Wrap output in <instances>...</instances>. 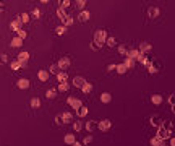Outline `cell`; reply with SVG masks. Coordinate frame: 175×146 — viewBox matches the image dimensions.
Instances as JSON below:
<instances>
[{
  "label": "cell",
  "mask_w": 175,
  "mask_h": 146,
  "mask_svg": "<svg viewBox=\"0 0 175 146\" xmlns=\"http://www.w3.org/2000/svg\"><path fill=\"white\" fill-rule=\"evenodd\" d=\"M28 60H29V52H26V50H23V52L18 54V62L23 65H28Z\"/></svg>",
  "instance_id": "6"
},
{
  "label": "cell",
  "mask_w": 175,
  "mask_h": 146,
  "mask_svg": "<svg viewBox=\"0 0 175 146\" xmlns=\"http://www.w3.org/2000/svg\"><path fill=\"white\" fill-rule=\"evenodd\" d=\"M172 112L175 114V106H172Z\"/></svg>",
  "instance_id": "54"
},
{
  "label": "cell",
  "mask_w": 175,
  "mask_h": 146,
  "mask_svg": "<svg viewBox=\"0 0 175 146\" xmlns=\"http://www.w3.org/2000/svg\"><path fill=\"white\" fill-rule=\"evenodd\" d=\"M57 80H58V83H67V81H68V73H67V72H60L57 75Z\"/></svg>",
  "instance_id": "26"
},
{
  "label": "cell",
  "mask_w": 175,
  "mask_h": 146,
  "mask_svg": "<svg viewBox=\"0 0 175 146\" xmlns=\"http://www.w3.org/2000/svg\"><path fill=\"white\" fill-rule=\"evenodd\" d=\"M115 72H117L118 75H125L126 72H128V68H126L125 64L122 62V64H117V68H115Z\"/></svg>",
  "instance_id": "24"
},
{
  "label": "cell",
  "mask_w": 175,
  "mask_h": 146,
  "mask_svg": "<svg viewBox=\"0 0 175 146\" xmlns=\"http://www.w3.org/2000/svg\"><path fill=\"white\" fill-rule=\"evenodd\" d=\"M57 65H58V68H60L62 72H65L67 68H70V65H71V60H70L68 57H62V58H58Z\"/></svg>",
  "instance_id": "4"
},
{
  "label": "cell",
  "mask_w": 175,
  "mask_h": 146,
  "mask_svg": "<svg viewBox=\"0 0 175 146\" xmlns=\"http://www.w3.org/2000/svg\"><path fill=\"white\" fill-rule=\"evenodd\" d=\"M73 23H75V18H73V16H70V15H68V16H67V18L62 21V25L65 26V28H70L71 25H73Z\"/></svg>",
  "instance_id": "30"
},
{
  "label": "cell",
  "mask_w": 175,
  "mask_h": 146,
  "mask_svg": "<svg viewBox=\"0 0 175 146\" xmlns=\"http://www.w3.org/2000/svg\"><path fill=\"white\" fill-rule=\"evenodd\" d=\"M123 64H125V67H126V68H128V70H131V68H133V67H135V64H136V62H135L133 58H128V57H125V60H123Z\"/></svg>",
  "instance_id": "32"
},
{
  "label": "cell",
  "mask_w": 175,
  "mask_h": 146,
  "mask_svg": "<svg viewBox=\"0 0 175 146\" xmlns=\"http://www.w3.org/2000/svg\"><path fill=\"white\" fill-rule=\"evenodd\" d=\"M68 89H70L68 81H67V83H58V86H57V91H58V93H67Z\"/></svg>",
  "instance_id": "23"
},
{
  "label": "cell",
  "mask_w": 175,
  "mask_h": 146,
  "mask_svg": "<svg viewBox=\"0 0 175 146\" xmlns=\"http://www.w3.org/2000/svg\"><path fill=\"white\" fill-rule=\"evenodd\" d=\"M67 104H68L70 107L75 110V112H76V110H79V109L83 107V102H81V99H78V97H73V96H70L68 99H67Z\"/></svg>",
  "instance_id": "2"
},
{
  "label": "cell",
  "mask_w": 175,
  "mask_h": 146,
  "mask_svg": "<svg viewBox=\"0 0 175 146\" xmlns=\"http://www.w3.org/2000/svg\"><path fill=\"white\" fill-rule=\"evenodd\" d=\"M37 78H39V81H47L49 80V72H47V70H39Z\"/></svg>",
  "instance_id": "20"
},
{
  "label": "cell",
  "mask_w": 175,
  "mask_h": 146,
  "mask_svg": "<svg viewBox=\"0 0 175 146\" xmlns=\"http://www.w3.org/2000/svg\"><path fill=\"white\" fill-rule=\"evenodd\" d=\"M57 88H49V89H47V91H46V97H47V99H54V97H57Z\"/></svg>",
  "instance_id": "21"
},
{
  "label": "cell",
  "mask_w": 175,
  "mask_h": 146,
  "mask_svg": "<svg viewBox=\"0 0 175 146\" xmlns=\"http://www.w3.org/2000/svg\"><path fill=\"white\" fill-rule=\"evenodd\" d=\"M93 140H94V136H93V135H86L85 138H83V145H89V143H93Z\"/></svg>",
  "instance_id": "40"
},
{
  "label": "cell",
  "mask_w": 175,
  "mask_h": 146,
  "mask_svg": "<svg viewBox=\"0 0 175 146\" xmlns=\"http://www.w3.org/2000/svg\"><path fill=\"white\" fill-rule=\"evenodd\" d=\"M149 122H151V125H154V127H159V128H161V125L164 124L162 117H161V115H157V114H156V115H153V117H151Z\"/></svg>",
  "instance_id": "9"
},
{
  "label": "cell",
  "mask_w": 175,
  "mask_h": 146,
  "mask_svg": "<svg viewBox=\"0 0 175 146\" xmlns=\"http://www.w3.org/2000/svg\"><path fill=\"white\" fill-rule=\"evenodd\" d=\"M88 112H89V109L86 107V106H83L79 110H76V114H78V117H86L88 115Z\"/></svg>",
  "instance_id": "35"
},
{
  "label": "cell",
  "mask_w": 175,
  "mask_h": 146,
  "mask_svg": "<svg viewBox=\"0 0 175 146\" xmlns=\"http://www.w3.org/2000/svg\"><path fill=\"white\" fill-rule=\"evenodd\" d=\"M169 146H175V136H170V141H169Z\"/></svg>",
  "instance_id": "51"
},
{
  "label": "cell",
  "mask_w": 175,
  "mask_h": 146,
  "mask_svg": "<svg viewBox=\"0 0 175 146\" xmlns=\"http://www.w3.org/2000/svg\"><path fill=\"white\" fill-rule=\"evenodd\" d=\"M81 91H83V94H89L91 91H93V85H91L89 81H86L85 85H83V88H81Z\"/></svg>",
  "instance_id": "29"
},
{
  "label": "cell",
  "mask_w": 175,
  "mask_h": 146,
  "mask_svg": "<svg viewBox=\"0 0 175 146\" xmlns=\"http://www.w3.org/2000/svg\"><path fill=\"white\" fill-rule=\"evenodd\" d=\"M16 36H18L19 39H23V41H25V39L28 37V33H26V31H25V29H19V31H18V33H16Z\"/></svg>",
  "instance_id": "42"
},
{
  "label": "cell",
  "mask_w": 175,
  "mask_h": 146,
  "mask_svg": "<svg viewBox=\"0 0 175 146\" xmlns=\"http://www.w3.org/2000/svg\"><path fill=\"white\" fill-rule=\"evenodd\" d=\"M97 128L101 130V132H109V130L112 128V122L109 119H102L101 122H97Z\"/></svg>",
  "instance_id": "3"
},
{
  "label": "cell",
  "mask_w": 175,
  "mask_h": 146,
  "mask_svg": "<svg viewBox=\"0 0 175 146\" xmlns=\"http://www.w3.org/2000/svg\"><path fill=\"white\" fill-rule=\"evenodd\" d=\"M60 115H62V122H63V124H71V122H73V114H71V112H62Z\"/></svg>",
  "instance_id": "15"
},
{
  "label": "cell",
  "mask_w": 175,
  "mask_h": 146,
  "mask_svg": "<svg viewBox=\"0 0 175 146\" xmlns=\"http://www.w3.org/2000/svg\"><path fill=\"white\" fill-rule=\"evenodd\" d=\"M10 46H11V47H21V46H23V39H19L18 36L13 37V39L10 41Z\"/></svg>",
  "instance_id": "27"
},
{
  "label": "cell",
  "mask_w": 175,
  "mask_h": 146,
  "mask_svg": "<svg viewBox=\"0 0 175 146\" xmlns=\"http://www.w3.org/2000/svg\"><path fill=\"white\" fill-rule=\"evenodd\" d=\"M31 16L39 18V16H41V10H39V8H33V11H31Z\"/></svg>",
  "instance_id": "46"
},
{
  "label": "cell",
  "mask_w": 175,
  "mask_h": 146,
  "mask_svg": "<svg viewBox=\"0 0 175 146\" xmlns=\"http://www.w3.org/2000/svg\"><path fill=\"white\" fill-rule=\"evenodd\" d=\"M57 16H58V18H60L62 21H63V19H65L67 16H68V15H67V11L63 10L62 7H58V8H57Z\"/></svg>",
  "instance_id": "33"
},
{
  "label": "cell",
  "mask_w": 175,
  "mask_h": 146,
  "mask_svg": "<svg viewBox=\"0 0 175 146\" xmlns=\"http://www.w3.org/2000/svg\"><path fill=\"white\" fill-rule=\"evenodd\" d=\"M115 68H117V64H109L107 65V72H114Z\"/></svg>",
  "instance_id": "49"
},
{
  "label": "cell",
  "mask_w": 175,
  "mask_h": 146,
  "mask_svg": "<svg viewBox=\"0 0 175 146\" xmlns=\"http://www.w3.org/2000/svg\"><path fill=\"white\" fill-rule=\"evenodd\" d=\"M89 18H91V13L88 10H83V11H79V15H78V19L81 23H86V21H89Z\"/></svg>",
  "instance_id": "13"
},
{
  "label": "cell",
  "mask_w": 175,
  "mask_h": 146,
  "mask_svg": "<svg viewBox=\"0 0 175 146\" xmlns=\"http://www.w3.org/2000/svg\"><path fill=\"white\" fill-rule=\"evenodd\" d=\"M151 102H153L154 106H161L162 102H164V97H162L161 94H153V96H151Z\"/></svg>",
  "instance_id": "18"
},
{
  "label": "cell",
  "mask_w": 175,
  "mask_h": 146,
  "mask_svg": "<svg viewBox=\"0 0 175 146\" xmlns=\"http://www.w3.org/2000/svg\"><path fill=\"white\" fill-rule=\"evenodd\" d=\"M54 33L57 34V36H63V34L67 33V28L63 26V25H60V26H57V28L54 29Z\"/></svg>",
  "instance_id": "31"
},
{
  "label": "cell",
  "mask_w": 175,
  "mask_h": 146,
  "mask_svg": "<svg viewBox=\"0 0 175 146\" xmlns=\"http://www.w3.org/2000/svg\"><path fill=\"white\" fill-rule=\"evenodd\" d=\"M161 62H153V65L148 68V72H149V75H156V73H159V70H161Z\"/></svg>",
  "instance_id": "12"
},
{
  "label": "cell",
  "mask_w": 175,
  "mask_h": 146,
  "mask_svg": "<svg viewBox=\"0 0 175 146\" xmlns=\"http://www.w3.org/2000/svg\"><path fill=\"white\" fill-rule=\"evenodd\" d=\"M148 16L151 19L161 16V8H159V7H149V8H148Z\"/></svg>",
  "instance_id": "5"
},
{
  "label": "cell",
  "mask_w": 175,
  "mask_h": 146,
  "mask_svg": "<svg viewBox=\"0 0 175 146\" xmlns=\"http://www.w3.org/2000/svg\"><path fill=\"white\" fill-rule=\"evenodd\" d=\"M29 106H31V109H39L41 107V99H39V97H33V99L29 101Z\"/></svg>",
  "instance_id": "22"
},
{
  "label": "cell",
  "mask_w": 175,
  "mask_h": 146,
  "mask_svg": "<svg viewBox=\"0 0 175 146\" xmlns=\"http://www.w3.org/2000/svg\"><path fill=\"white\" fill-rule=\"evenodd\" d=\"M159 146H169V143H167V141H161V145Z\"/></svg>",
  "instance_id": "52"
},
{
  "label": "cell",
  "mask_w": 175,
  "mask_h": 146,
  "mask_svg": "<svg viewBox=\"0 0 175 146\" xmlns=\"http://www.w3.org/2000/svg\"><path fill=\"white\" fill-rule=\"evenodd\" d=\"M138 50H140V52L141 54H148V52H151V50H153V44H151V42H141V44H140V49H138Z\"/></svg>",
  "instance_id": "7"
},
{
  "label": "cell",
  "mask_w": 175,
  "mask_h": 146,
  "mask_svg": "<svg viewBox=\"0 0 175 146\" xmlns=\"http://www.w3.org/2000/svg\"><path fill=\"white\" fill-rule=\"evenodd\" d=\"M169 104H170V106H175V93L170 94V97H169Z\"/></svg>",
  "instance_id": "48"
},
{
  "label": "cell",
  "mask_w": 175,
  "mask_h": 146,
  "mask_svg": "<svg viewBox=\"0 0 175 146\" xmlns=\"http://www.w3.org/2000/svg\"><path fill=\"white\" fill-rule=\"evenodd\" d=\"M71 125H73L75 132H81L85 128V122H81V120H75V124H71Z\"/></svg>",
  "instance_id": "25"
},
{
  "label": "cell",
  "mask_w": 175,
  "mask_h": 146,
  "mask_svg": "<svg viewBox=\"0 0 175 146\" xmlns=\"http://www.w3.org/2000/svg\"><path fill=\"white\" fill-rule=\"evenodd\" d=\"M70 5H71V2H70V0H63V2H60V7H62L63 10H67Z\"/></svg>",
  "instance_id": "45"
},
{
  "label": "cell",
  "mask_w": 175,
  "mask_h": 146,
  "mask_svg": "<svg viewBox=\"0 0 175 146\" xmlns=\"http://www.w3.org/2000/svg\"><path fill=\"white\" fill-rule=\"evenodd\" d=\"M63 141H65V145L71 146L75 141H76V136H75V133H67V135L63 136Z\"/></svg>",
  "instance_id": "14"
},
{
  "label": "cell",
  "mask_w": 175,
  "mask_h": 146,
  "mask_svg": "<svg viewBox=\"0 0 175 146\" xmlns=\"http://www.w3.org/2000/svg\"><path fill=\"white\" fill-rule=\"evenodd\" d=\"M105 46H109V47H114V46H117V39L112 37V36H109L107 37V41H105Z\"/></svg>",
  "instance_id": "36"
},
{
  "label": "cell",
  "mask_w": 175,
  "mask_h": 146,
  "mask_svg": "<svg viewBox=\"0 0 175 146\" xmlns=\"http://www.w3.org/2000/svg\"><path fill=\"white\" fill-rule=\"evenodd\" d=\"M29 80H28V78H21V80H18V83H16V86L19 89H28L29 88Z\"/></svg>",
  "instance_id": "17"
},
{
  "label": "cell",
  "mask_w": 175,
  "mask_h": 146,
  "mask_svg": "<svg viewBox=\"0 0 175 146\" xmlns=\"http://www.w3.org/2000/svg\"><path fill=\"white\" fill-rule=\"evenodd\" d=\"M5 64H8V57H7V54H0V65Z\"/></svg>",
  "instance_id": "44"
},
{
  "label": "cell",
  "mask_w": 175,
  "mask_h": 146,
  "mask_svg": "<svg viewBox=\"0 0 175 146\" xmlns=\"http://www.w3.org/2000/svg\"><path fill=\"white\" fill-rule=\"evenodd\" d=\"M107 37H109V34H107L105 29H97L96 33H94V41L93 42H96L99 47H102V46L105 44Z\"/></svg>",
  "instance_id": "1"
},
{
  "label": "cell",
  "mask_w": 175,
  "mask_h": 146,
  "mask_svg": "<svg viewBox=\"0 0 175 146\" xmlns=\"http://www.w3.org/2000/svg\"><path fill=\"white\" fill-rule=\"evenodd\" d=\"M2 5H3V3H2V2H0V8H2Z\"/></svg>",
  "instance_id": "55"
},
{
  "label": "cell",
  "mask_w": 175,
  "mask_h": 146,
  "mask_svg": "<svg viewBox=\"0 0 175 146\" xmlns=\"http://www.w3.org/2000/svg\"><path fill=\"white\" fill-rule=\"evenodd\" d=\"M54 122H55V125H63V122H62V115H60V114L54 117Z\"/></svg>",
  "instance_id": "47"
},
{
  "label": "cell",
  "mask_w": 175,
  "mask_h": 146,
  "mask_svg": "<svg viewBox=\"0 0 175 146\" xmlns=\"http://www.w3.org/2000/svg\"><path fill=\"white\" fill-rule=\"evenodd\" d=\"M10 29H13L15 33H18L19 29H23V23L19 21L18 18H16V19H13V21L10 23Z\"/></svg>",
  "instance_id": "11"
},
{
  "label": "cell",
  "mask_w": 175,
  "mask_h": 146,
  "mask_svg": "<svg viewBox=\"0 0 175 146\" xmlns=\"http://www.w3.org/2000/svg\"><path fill=\"white\" fill-rule=\"evenodd\" d=\"M47 72H49V75H50V73H52V75H58V73L62 72V70L58 68V65H57V64H52V65L49 67V70H47Z\"/></svg>",
  "instance_id": "28"
},
{
  "label": "cell",
  "mask_w": 175,
  "mask_h": 146,
  "mask_svg": "<svg viewBox=\"0 0 175 146\" xmlns=\"http://www.w3.org/2000/svg\"><path fill=\"white\" fill-rule=\"evenodd\" d=\"M99 99H101L102 104H109V102H112V94H110L109 91H104V93H101Z\"/></svg>",
  "instance_id": "10"
},
{
  "label": "cell",
  "mask_w": 175,
  "mask_h": 146,
  "mask_svg": "<svg viewBox=\"0 0 175 146\" xmlns=\"http://www.w3.org/2000/svg\"><path fill=\"white\" fill-rule=\"evenodd\" d=\"M126 57H128V58H133V60L136 62V58L140 57V50H138V49H128V54H126Z\"/></svg>",
  "instance_id": "19"
},
{
  "label": "cell",
  "mask_w": 175,
  "mask_h": 146,
  "mask_svg": "<svg viewBox=\"0 0 175 146\" xmlns=\"http://www.w3.org/2000/svg\"><path fill=\"white\" fill-rule=\"evenodd\" d=\"M71 146H81V143H79V141H75V143L71 145Z\"/></svg>",
  "instance_id": "53"
},
{
  "label": "cell",
  "mask_w": 175,
  "mask_h": 146,
  "mask_svg": "<svg viewBox=\"0 0 175 146\" xmlns=\"http://www.w3.org/2000/svg\"><path fill=\"white\" fill-rule=\"evenodd\" d=\"M75 5H76V8H78V10H81V11H83V10H85V7H86V0H78Z\"/></svg>",
  "instance_id": "39"
},
{
  "label": "cell",
  "mask_w": 175,
  "mask_h": 146,
  "mask_svg": "<svg viewBox=\"0 0 175 146\" xmlns=\"http://www.w3.org/2000/svg\"><path fill=\"white\" fill-rule=\"evenodd\" d=\"M117 50H118V54L120 55H123V57H126V54H128V49H126L125 46H118Z\"/></svg>",
  "instance_id": "38"
},
{
  "label": "cell",
  "mask_w": 175,
  "mask_h": 146,
  "mask_svg": "<svg viewBox=\"0 0 175 146\" xmlns=\"http://www.w3.org/2000/svg\"><path fill=\"white\" fill-rule=\"evenodd\" d=\"M161 141H162V140H159L157 136H153L149 143H151V146H159V145H161Z\"/></svg>",
  "instance_id": "43"
},
{
  "label": "cell",
  "mask_w": 175,
  "mask_h": 146,
  "mask_svg": "<svg viewBox=\"0 0 175 146\" xmlns=\"http://www.w3.org/2000/svg\"><path fill=\"white\" fill-rule=\"evenodd\" d=\"M18 19L23 23V25H25V23H28V21H29V13H26V11H23V13L18 16Z\"/></svg>",
  "instance_id": "34"
},
{
  "label": "cell",
  "mask_w": 175,
  "mask_h": 146,
  "mask_svg": "<svg viewBox=\"0 0 175 146\" xmlns=\"http://www.w3.org/2000/svg\"><path fill=\"white\" fill-rule=\"evenodd\" d=\"M85 83H86V80L83 76H75L73 80H71V85H73L75 88H79V89L83 88V85H85Z\"/></svg>",
  "instance_id": "8"
},
{
  "label": "cell",
  "mask_w": 175,
  "mask_h": 146,
  "mask_svg": "<svg viewBox=\"0 0 175 146\" xmlns=\"http://www.w3.org/2000/svg\"><path fill=\"white\" fill-rule=\"evenodd\" d=\"M85 128H86L89 133H91V132H94V130L97 128V122H96V120H88L86 124H85Z\"/></svg>",
  "instance_id": "16"
},
{
  "label": "cell",
  "mask_w": 175,
  "mask_h": 146,
  "mask_svg": "<svg viewBox=\"0 0 175 146\" xmlns=\"http://www.w3.org/2000/svg\"><path fill=\"white\" fill-rule=\"evenodd\" d=\"M136 62H140V64H143V65H144L146 62H148V57H146L144 54H141V52H140V57L136 58Z\"/></svg>",
  "instance_id": "41"
},
{
  "label": "cell",
  "mask_w": 175,
  "mask_h": 146,
  "mask_svg": "<svg viewBox=\"0 0 175 146\" xmlns=\"http://www.w3.org/2000/svg\"><path fill=\"white\" fill-rule=\"evenodd\" d=\"M91 49H93V50H99L101 47H99V46L96 44V42H91Z\"/></svg>",
  "instance_id": "50"
},
{
  "label": "cell",
  "mask_w": 175,
  "mask_h": 146,
  "mask_svg": "<svg viewBox=\"0 0 175 146\" xmlns=\"http://www.w3.org/2000/svg\"><path fill=\"white\" fill-rule=\"evenodd\" d=\"M10 67H11V70H13V72H18V70L21 68V64H19L18 60H13V62L10 64Z\"/></svg>",
  "instance_id": "37"
}]
</instances>
